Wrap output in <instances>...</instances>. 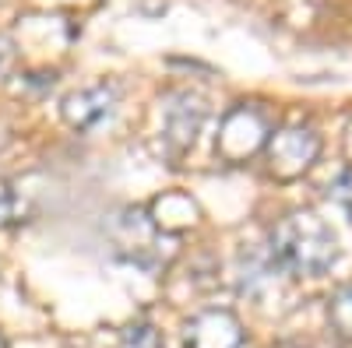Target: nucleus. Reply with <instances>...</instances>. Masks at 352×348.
Returning <instances> with one entry per match:
<instances>
[{
  "label": "nucleus",
  "instance_id": "4",
  "mask_svg": "<svg viewBox=\"0 0 352 348\" xmlns=\"http://www.w3.org/2000/svg\"><path fill=\"white\" fill-rule=\"evenodd\" d=\"M113 243L127 260H134V264L155 268V260H159V225L148 218V211L127 208L113 222Z\"/></svg>",
  "mask_w": 352,
  "mask_h": 348
},
{
  "label": "nucleus",
  "instance_id": "7",
  "mask_svg": "<svg viewBox=\"0 0 352 348\" xmlns=\"http://www.w3.org/2000/svg\"><path fill=\"white\" fill-rule=\"evenodd\" d=\"M187 348H240L243 327L229 310H208L187 324Z\"/></svg>",
  "mask_w": 352,
  "mask_h": 348
},
{
  "label": "nucleus",
  "instance_id": "10",
  "mask_svg": "<svg viewBox=\"0 0 352 348\" xmlns=\"http://www.w3.org/2000/svg\"><path fill=\"white\" fill-rule=\"evenodd\" d=\"M0 348H8V345H4V338H0Z\"/></svg>",
  "mask_w": 352,
  "mask_h": 348
},
{
  "label": "nucleus",
  "instance_id": "8",
  "mask_svg": "<svg viewBox=\"0 0 352 348\" xmlns=\"http://www.w3.org/2000/svg\"><path fill=\"white\" fill-rule=\"evenodd\" d=\"M328 324L338 338L352 341V285L338 288V292L328 299Z\"/></svg>",
  "mask_w": 352,
  "mask_h": 348
},
{
  "label": "nucleus",
  "instance_id": "2",
  "mask_svg": "<svg viewBox=\"0 0 352 348\" xmlns=\"http://www.w3.org/2000/svg\"><path fill=\"white\" fill-rule=\"evenodd\" d=\"M320 155V137L310 127H282L272 130L268 144H264V159H268V172L275 180H300L303 172L317 162Z\"/></svg>",
  "mask_w": 352,
  "mask_h": 348
},
{
  "label": "nucleus",
  "instance_id": "5",
  "mask_svg": "<svg viewBox=\"0 0 352 348\" xmlns=\"http://www.w3.org/2000/svg\"><path fill=\"white\" fill-rule=\"evenodd\" d=\"M204 124V102L190 92H169L162 106V134L173 152H187Z\"/></svg>",
  "mask_w": 352,
  "mask_h": 348
},
{
  "label": "nucleus",
  "instance_id": "6",
  "mask_svg": "<svg viewBox=\"0 0 352 348\" xmlns=\"http://www.w3.org/2000/svg\"><path fill=\"white\" fill-rule=\"evenodd\" d=\"M116 109V89L113 84H92V89H81L74 95L64 99L60 113L64 120L74 127V130H96L102 127Z\"/></svg>",
  "mask_w": 352,
  "mask_h": 348
},
{
  "label": "nucleus",
  "instance_id": "9",
  "mask_svg": "<svg viewBox=\"0 0 352 348\" xmlns=\"http://www.w3.org/2000/svg\"><path fill=\"white\" fill-rule=\"evenodd\" d=\"M328 197L335 200L338 208H345V211L352 215V165H349L345 172H338V176H335V183L328 187Z\"/></svg>",
  "mask_w": 352,
  "mask_h": 348
},
{
  "label": "nucleus",
  "instance_id": "1",
  "mask_svg": "<svg viewBox=\"0 0 352 348\" xmlns=\"http://www.w3.org/2000/svg\"><path fill=\"white\" fill-rule=\"evenodd\" d=\"M272 260L296 278H317L338 260V236L317 211H289L268 236Z\"/></svg>",
  "mask_w": 352,
  "mask_h": 348
},
{
  "label": "nucleus",
  "instance_id": "3",
  "mask_svg": "<svg viewBox=\"0 0 352 348\" xmlns=\"http://www.w3.org/2000/svg\"><path fill=\"white\" fill-rule=\"evenodd\" d=\"M268 137H272V127L264 120V113L257 106H236L222 120V134L215 141V148L229 162H243L254 152H261L268 144Z\"/></svg>",
  "mask_w": 352,
  "mask_h": 348
}]
</instances>
